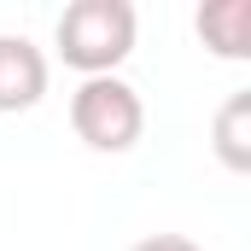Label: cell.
I'll return each mask as SVG.
<instances>
[{"instance_id":"5","label":"cell","mask_w":251,"mask_h":251,"mask_svg":"<svg viewBox=\"0 0 251 251\" xmlns=\"http://www.w3.org/2000/svg\"><path fill=\"white\" fill-rule=\"evenodd\" d=\"M216 158L228 170H251V94H234L216 111Z\"/></svg>"},{"instance_id":"3","label":"cell","mask_w":251,"mask_h":251,"mask_svg":"<svg viewBox=\"0 0 251 251\" xmlns=\"http://www.w3.org/2000/svg\"><path fill=\"white\" fill-rule=\"evenodd\" d=\"M47 94V59L24 35H0V111H29Z\"/></svg>"},{"instance_id":"1","label":"cell","mask_w":251,"mask_h":251,"mask_svg":"<svg viewBox=\"0 0 251 251\" xmlns=\"http://www.w3.org/2000/svg\"><path fill=\"white\" fill-rule=\"evenodd\" d=\"M134 47V6L128 0H76L59 18V53L64 64L88 76H111V64L128 59Z\"/></svg>"},{"instance_id":"4","label":"cell","mask_w":251,"mask_h":251,"mask_svg":"<svg viewBox=\"0 0 251 251\" xmlns=\"http://www.w3.org/2000/svg\"><path fill=\"white\" fill-rule=\"evenodd\" d=\"M199 35H204L210 53L246 59L251 53V6L246 0H216V6H204V12H199Z\"/></svg>"},{"instance_id":"2","label":"cell","mask_w":251,"mask_h":251,"mask_svg":"<svg viewBox=\"0 0 251 251\" xmlns=\"http://www.w3.org/2000/svg\"><path fill=\"white\" fill-rule=\"evenodd\" d=\"M70 123H76V134L94 152H128L140 140L146 111H140V94L128 82H117V76H88L76 88V100H70Z\"/></svg>"},{"instance_id":"6","label":"cell","mask_w":251,"mask_h":251,"mask_svg":"<svg viewBox=\"0 0 251 251\" xmlns=\"http://www.w3.org/2000/svg\"><path fill=\"white\" fill-rule=\"evenodd\" d=\"M134 251H199L193 240H181V234H152V240H140Z\"/></svg>"}]
</instances>
